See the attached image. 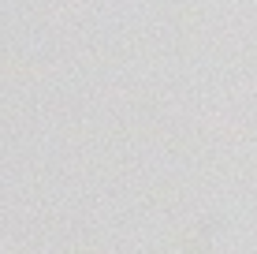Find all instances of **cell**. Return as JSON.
I'll list each match as a JSON object with an SVG mask.
<instances>
[{"instance_id": "obj_1", "label": "cell", "mask_w": 257, "mask_h": 254, "mask_svg": "<svg viewBox=\"0 0 257 254\" xmlns=\"http://www.w3.org/2000/svg\"><path fill=\"white\" fill-rule=\"evenodd\" d=\"M67 254H104L101 247H71Z\"/></svg>"}]
</instances>
